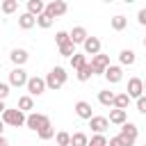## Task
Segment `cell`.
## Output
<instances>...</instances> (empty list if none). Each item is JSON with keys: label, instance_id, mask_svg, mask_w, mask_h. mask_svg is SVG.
<instances>
[{"label": "cell", "instance_id": "6da1fadb", "mask_svg": "<svg viewBox=\"0 0 146 146\" xmlns=\"http://www.w3.org/2000/svg\"><path fill=\"white\" fill-rule=\"evenodd\" d=\"M66 80H68V73H66V68H62V66H55L48 75H46V87L50 89V91H57V89H62L64 84H66Z\"/></svg>", "mask_w": 146, "mask_h": 146}, {"label": "cell", "instance_id": "7a4b0ae2", "mask_svg": "<svg viewBox=\"0 0 146 146\" xmlns=\"http://www.w3.org/2000/svg\"><path fill=\"white\" fill-rule=\"evenodd\" d=\"M0 119L5 121V125H11V128H21V125H25V121H27L25 112H21L18 107H7Z\"/></svg>", "mask_w": 146, "mask_h": 146}, {"label": "cell", "instance_id": "3957f363", "mask_svg": "<svg viewBox=\"0 0 146 146\" xmlns=\"http://www.w3.org/2000/svg\"><path fill=\"white\" fill-rule=\"evenodd\" d=\"M25 125H27L30 130H34V132H39L41 128H46V125H50V119H48L46 114H39V112H32V114H27V121H25Z\"/></svg>", "mask_w": 146, "mask_h": 146}, {"label": "cell", "instance_id": "277c9868", "mask_svg": "<svg viewBox=\"0 0 146 146\" xmlns=\"http://www.w3.org/2000/svg\"><path fill=\"white\" fill-rule=\"evenodd\" d=\"M137 135H139V130H137V125L135 123H123L121 125V132H119V137L125 141V146H132L135 141H137Z\"/></svg>", "mask_w": 146, "mask_h": 146}, {"label": "cell", "instance_id": "5b68a950", "mask_svg": "<svg viewBox=\"0 0 146 146\" xmlns=\"http://www.w3.org/2000/svg\"><path fill=\"white\" fill-rule=\"evenodd\" d=\"M125 94L130 96V98H141L144 96V80L141 78H130L128 80V89H125Z\"/></svg>", "mask_w": 146, "mask_h": 146}, {"label": "cell", "instance_id": "8992f818", "mask_svg": "<svg viewBox=\"0 0 146 146\" xmlns=\"http://www.w3.org/2000/svg\"><path fill=\"white\" fill-rule=\"evenodd\" d=\"M66 11H68V7H66V2H64V0H52V2H48V5H46V14H48L50 18L64 16Z\"/></svg>", "mask_w": 146, "mask_h": 146}, {"label": "cell", "instance_id": "52a82bcc", "mask_svg": "<svg viewBox=\"0 0 146 146\" xmlns=\"http://www.w3.org/2000/svg\"><path fill=\"white\" fill-rule=\"evenodd\" d=\"M91 68H94V75L96 73H103L105 75V71H107V66H110V55H103V52H98L96 57H91Z\"/></svg>", "mask_w": 146, "mask_h": 146}, {"label": "cell", "instance_id": "ba28073f", "mask_svg": "<svg viewBox=\"0 0 146 146\" xmlns=\"http://www.w3.org/2000/svg\"><path fill=\"white\" fill-rule=\"evenodd\" d=\"M27 73L25 68H11L9 71V84L11 87H27Z\"/></svg>", "mask_w": 146, "mask_h": 146}, {"label": "cell", "instance_id": "9c48e42d", "mask_svg": "<svg viewBox=\"0 0 146 146\" xmlns=\"http://www.w3.org/2000/svg\"><path fill=\"white\" fill-rule=\"evenodd\" d=\"M48 87H46V78H30L27 80V91H30V96L34 98V96H41L43 91H46Z\"/></svg>", "mask_w": 146, "mask_h": 146}, {"label": "cell", "instance_id": "30bf717a", "mask_svg": "<svg viewBox=\"0 0 146 146\" xmlns=\"http://www.w3.org/2000/svg\"><path fill=\"white\" fill-rule=\"evenodd\" d=\"M9 59L16 64V68H23V64L30 59V55H27V50H25V48H14V50L9 52Z\"/></svg>", "mask_w": 146, "mask_h": 146}, {"label": "cell", "instance_id": "8fae6325", "mask_svg": "<svg viewBox=\"0 0 146 146\" xmlns=\"http://www.w3.org/2000/svg\"><path fill=\"white\" fill-rule=\"evenodd\" d=\"M89 128H91L96 135H103V132L110 128V119H107V116H94V119L89 121Z\"/></svg>", "mask_w": 146, "mask_h": 146}, {"label": "cell", "instance_id": "7c38bea8", "mask_svg": "<svg viewBox=\"0 0 146 146\" xmlns=\"http://www.w3.org/2000/svg\"><path fill=\"white\" fill-rule=\"evenodd\" d=\"M82 48H84V55L96 57V55L100 52V39H98V36H89V39L82 43Z\"/></svg>", "mask_w": 146, "mask_h": 146}, {"label": "cell", "instance_id": "4fadbf2b", "mask_svg": "<svg viewBox=\"0 0 146 146\" xmlns=\"http://www.w3.org/2000/svg\"><path fill=\"white\" fill-rule=\"evenodd\" d=\"M105 80L110 82V84H116V82H121L123 80V68L121 66H107V71H105Z\"/></svg>", "mask_w": 146, "mask_h": 146}, {"label": "cell", "instance_id": "5bb4252c", "mask_svg": "<svg viewBox=\"0 0 146 146\" xmlns=\"http://www.w3.org/2000/svg\"><path fill=\"white\" fill-rule=\"evenodd\" d=\"M75 114H78L80 119H87V121L94 119V114H91V105H89L87 100H78V103H75Z\"/></svg>", "mask_w": 146, "mask_h": 146}, {"label": "cell", "instance_id": "9a60e30c", "mask_svg": "<svg viewBox=\"0 0 146 146\" xmlns=\"http://www.w3.org/2000/svg\"><path fill=\"white\" fill-rule=\"evenodd\" d=\"M68 36H71V41L78 46V43H84L87 39H89V34H87V30L82 27V25H78V27H73L71 32H68Z\"/></svg>", "mask_w": 146, "mask_h": 146}, {"label": "cell", "instance_id": "2e32d148", "mask_svg": "<svg viewBox=\"0 0 146 146\" xmlns=\"http://www.w3.org/2000/svg\"><path fill=\"white\" fill-rule=\"evenodd\" d=\"M43 11H46V5L41 0H27V14H32L34 18H39Z\"/></svg>", "mask_w": 146, "mask_h": 146}, {"label": "cell", "instance_id": "e0dca14e", "mask_svg": "<svg viewBox=\"0 0 146 146\" xmlns=\"http://www.w3.org/2000/svg\"><path fill=\"white\" fill-rule=\"evenodd\" d=\"M135 50H130V48H123L121 52H119V62H121V66H132L135 64Z\"/></svg>", "mask_w": 146, "mask_h": 146}, {"label": "cell", "instance_id": "ac0fdd59", "mask_svg": "<svg viewBox=\"0 0 146 146\" xmlns=\"http://www.w3.org/2000/svg\"><path fill=\"white\" fill-rule=\"evenodd\" d=\"M114 98H116V94H114V91H110V89L98 91V103H100V105H105V107H114Z\"/></svg>", "mask_w": 146, "mask_h": 146}, {"label": "cell", "instance_id": "d6986e66", "mask_svg": "<svg viewBox=\"0 0 146 146\" xmlns=\"http://www.w3.org/2000/svg\"><path fill=\"white\" fill-rule=\"evenodd\" d=\"M110 123H114V125H123V123H128V114H125V110H112V112H110Z\"/></svg>", "mask_w": 146, "mask_h": 146}, {"label": "cell", "instance_id": "ffe728a7", "mask_svg": "<svg viewBox=\"0 0 146 146\" xmlns=\"http://www.w3.org/2000/svg\"><path fill=\"white\" fill-rule=\"evenodd\" d=\"M18 25H21L23 30H32V27L36 25V18H34L32 14H27V11H25V14H21V16H18Z\"/></svg>", "mask_w": 146, "mask_h": 146}, {"label": "cell", "instance_id": "44dd1931", "mask_svg": "<svg viewBox=\"0 0 146 146\" xmlns=\"http://www.w3.org/2000/svg\"><path fill=\"white\" fill-rule=\"evenodd\" d=\"M21 112H30V110H34V98L27 94V96H21L18 98V105H16Z\"/></svg>", "mask_w": 146, "mask_h": 146}, {"label": "cell", "instance_id": "7402d4cb", "mask_svg": "<svg viewBox=\"0 0 146 146\" xmlns=\"http://www.w3.org/2000/svg\"><path fill=\"white\" fill-rule=\"evenodd\" d=\"M130 96L128 94H116V98H114V110H125L128 105H130Z\"/></svg>", "mask_w": 146, "mask_h": 146}, {"label": "cell", "instance_id": "603a6c76", "mask_svg": "<svg viewBox=\"0 0 146 146\" xmlns=\"http://www.w3.org/2000/svg\"><path fill=\"white\" fill-rule=\"evenodd\" d=\"M89 62H87V55H80V52H75L73 57H71V66L75 68V71H80L82 66H87Z\"/></svg>", "mask_w": 146, "mask_h": 146}, {"label": "cell", "instance_id": "cb8c5ba5", "mask_svg": "<svg viewBox=\"0 0 146 146\" xmlns=\"http://www.w3.org/2000/svg\"><path fill=\"white\" fill-rule=\"evenodd\" d=\"M16 9H18V0H2V5H0L2 14H14Z\"/></svg>", "mask_w": 146, "mask_h": 146}, {"label": "cell", "instance_id": "d4e9b609", "mask_svg": "<svg viewBox=\"0 0 146 146\" xmlns=\"http://www.w3.org/2000/svg\"><path fill=\"white\" fill-rule=\"evenodd\" d=\"M89 144V137L84 135V132H75V135H71V146H87Z\"/></svg>", "mask_w": 146, "mask_h": 146}, {"label": "cell", "instance_id": "484cf974", "mask_svg": "<svg viewBox=\"0 0 146 146\" xmlns=\"http://www.w3.org/2000/svg\"><path fill=\"white\" fill-rule=\"evenodd\" d=\"M55 144H57V146H71V135L64 132V130H59V132L55 135Z\"/></svg>", "mask_w": 146, "mask_h": 146}, {"label": "cell", "instance_id": "4316f807", "mask_svg": "<svg viewBox=\"0 0 146 146\" xmlns=\"http://www.w3.org/2000/svg\"><path fill=\"white\" fill-rule=\"evenodd\" d=\"M125 25H128V18H125V16H121V14H119V16H114V18H112V27H114L116 32L125 30Z\"/></svg>", "mask_w": 146, "mask_h": 146}, {"label": "cell", "instance_id": "83f0119b", "mask_svg": "<svg viewBox=\"0 0 146 146\" xmlns=\"http://www.w3.org/2000/svg\"><path fill=\"white\" fill-rule=\"evenodd\" d=\"M59 55H64V57H73V55H75V43H73V41H66L64 46H59Z\"/></svg>", "mask_w": 146, "mask_h": 146}, {"label": "cell", "instance_id": "f1b7e54d", "mask_svg": "<svg viewBox=\"0 0 146 146\" xmlns=\"http://www.w3.org/2000/svg\"><path fill=\"white\" fill-rule=\"evenodd\" d=\"M91 75H94V68H91V64H87V66H82V68L78 71V80H80V82H87Z\"/></svg>", "mask_w": 146, "mask_h": 146}, {"label": "cell", "instance_id": "f546056e", "mask_svg": "<svg viewBox=\"0 0 146 146\" xmlns=\"http://www.w3.org/2000/svg\"><path fill=\"white\" fill-rule=\"evenodd\" d=\"M52 21H55V18H50V16L43 11V14L36 18V25H39V27H43V30H48V27H52Z\"/></svg>", "mask_w": 146, "mask_h": 146}, {"label": "cell", "instance_id": "4dcf8cb0", "mask_svg": "<svg viewBox=\"0 0 146 146\" xmlns=\"http://www.w3.org/2000/svg\"><path fill=\"white\" fill-rule=\"evenodd\" d=\"M36 135H39V137H41L43 141L52 139V137H55V128H52V123H50V125H46V128H41V130H39Z\"/></svg>", "mask_w": 146, "mask_h": 146}, {"label": "cell", "instance_id": "1f68e13d", "mask_svg": "<svg viewBox=\"0 0 146 146\" xmlns=\"http://www.w3.org/2000/svg\"><path fill=\"white\" fill-rule=\"evenodd\" d=\"M87 146H107V137L105 135H94Z\"/></svg>", "mask_w": 146, "mask_h": 146}, {"label": "cell", "instance_id": "d6a6232c", "mask_svg": "<svg viewBox=\"0 0 146 146\" xmlns=\"http://www.w3.org/2000/svg\"><path fill=\"white\" fill-rule=\"evenodd\" d=\"M66 41H71V36H68V32H64V30H59V32L55 34V43H57V46H64Z\"/></svg>", "mask_w": 146, "mask_h": 146}, {"label": "cell", "instance_id": "836d02e7", "mask_svg": "<svg viewBox=\"0 0 146 146\" xmlns=\"http://www.w3.org/2000/svg\"><path fill=\"white\" fill-rule=\"evenodd\" d=\"M9 96V84H5V82H0V100H5Z\"/></svg>", "mask_w": 146, "mask_h": 146}, {"label": "cell", "instance_id": "e575fe53", "mask_svg": "<svg viewBox=\"0 0 146 146\" xmlns=\"http://www.w3.org/2000/svg\"><path fill=\"white\" fill-rule=\"evenodd\" d=\"M107 146H125V141H123V139L116 135V137H112V139L107 141Z\"/></svg>", "mask_w": 146, "mask_h": 146}, {"label": "cell", "instance_id": "d590c367", "mask_svg": "<svg viewBox=\"0 0 146 146\" xmlns=\"http://www.w3.org/2000/svg\"><path fill=\"white\" fill-rule=\"evenodd\" d=\"M137 110H139L141 114H146V96H141V98H137Z\"/></svg>", "mask_w": 146, "mask_h": 146}, {"label": "cell", "instance_id": "8d00e7d4", "mask_svg": "<svg viewBox=\"0 0 146 146\" xmlns=\"http://www.w3.org/2000/svg\"><path fill=\"white\" fill-rule=\"evenodd\" d=\"M137 21H139V25H146V7L137 11Z\"/></svg>", "mask_w": 146, "mask_h": 146}, {"label": "cell", "instance_id": "74e56055", "mask_svg": "<svg viewBox=\"0 0 146 146\" xmlns=\"http://www.w3.org/2000/svg\"><path fill=\"white\" fill-rule=\"evenodd\" d=\"M0 146H9V139H7V137H5V135H2V137H0Z\"/></svg>", "mask_w": 146, "mask_h": 146}, {"label": "cell", "instance_id": "f35d334b", "mask_svg": "<svg viewBox=\"0 0 146 146\" xmlns=\"http://www.w3.org/2000/svg\"><path fill=\"white\" fill-rule=\"evenodd\" d=\"M2 132H5V121L0 119V137H2Z\"/></svg>", "mask_w": 146, "mask_h": 146}, {"label": "cell", "instance_id": "ab89813d", "mask_svg": "<svg viewBox=\"0 0 146 146\" xmlns=\"http://www.w3.org/2000/svg\"><path fill=\"white\" fill-rule=\"evenodd\" d=\"M7 107H5V100H0V116H2V112H5Z\"/></svg>", "mask_w": 146, "mask_h": 146}, {"label": "cell", "instance_id": "60d3db41", "mask_svg": "<svg viewBox=\"0 0 146 146\" xmlns=\"http://www.w3.org/2000/svg\"><path fill=\"white\" fill-rule=\"evenodd\" d=\"M144 91H146V80H144Z\"/></svg>", "mask_w": 146, "mask_h": 146}, {"label": "cell", "instance_id": "b9f144b4", "mask_svg": "<svg viewBox=\"0 0 146 146\" xmlns=\"http://www.w3.org/2000/svg\"><path fill=\"white\" fill-rule=\"evenodd\" d=\"M144 48H146V36H144Z\"/></svg>", "mask_w": 146, "mask_h": 146}, {"label": "cell", "instance_id": "7bdbcfd3", "mask_svg": "<svg viewBox=\"0 0 146 146\" xmlns=\"http://www.w3.org/2000/svg\"><path fill=\"white\" fill-rule=\"evenodd\" d=\"M144 146H146V144H144Z\"/></svg>", "mask_w": 146, "mask_h": 146}, {"label": "cell", "instance_id": "ee69618b", "mask_svg": "<svg viewBox=\"0 0 146 146\" xmlns=\"http://www.w3.org/2000/svg\"><path fill=\"white\" fill-rule=\"evenodd\" d=\"M55 146H57V144H55Z\"/></svg>", "mask_w": 146, "mask_h": 146}, {"label": "cell", "instance_id": "f6af8a7d", "mask_svg": "<svg viewBox=\"0 0 146 146\" xmlns=\"http://www.w3.org/2000/svg\"><path fill=\"white\" fill-rule=\"evenodd\" d=\"M0 5H2V2H0Z\"/></svg>", "mask_w": 146, "mask_h": 146}]
</instances>
